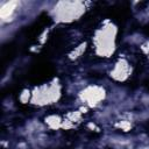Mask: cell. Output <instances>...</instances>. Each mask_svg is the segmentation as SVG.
Instances as JSON below:
<instances>
[{"label": "cell", "instance_id": "6da1fadb", "mask_svg": "<svg viewBox=\"0 0 149 149\" xmlns=\"http://www.w3.org/2000/svg\"><path fill=\"white\" fill-rule=\"evenodd\" d=\"M118 27L114 22L106 20L101 26L94 31L92 44L97 56L101 58H109L114 55L116 50V38H118Z\"/></svg>", "mask_w": 149, "mask_h": 149}, {"label": "cell", "instance_id": "7a4b0ae2", "mask_svg": "<svg viewBox=\"0 0 149 149\" xmlns=\"http://www.w3.org/2000/svg\"><path fill=\"white\" fill-rule=\"evenodd\" d=\"M86 10L83 1H59L51 9L52 19L57 23H71L79 20Z\"/></svg>", "mask_w": 149, "mask_h": 149}, {"label": "cell", "instance_id": "3957f363", "mask_svg": "<svg viewBox=\"0 0 149 149\" xmlns=\"http://www.w3.org/2000/svg\"><path fill=\"white\" fill-rule=\"evenodd\" d=\"M62 95V87L57 79H52L51 81L36 86L31 91L30 104L36 106H45L51 105L58 101Z\"/></svg>", "mask_w": 149, "mask_h": 149}, {"label": "cell", "instance_id": "277c9868", "mask_svg": "<svg viewBox=\"0 0 149 149\" xmlns=\"http://www.w3.org/2000/svg\"><path fill=\"white\" fill-rule=\"evenodd\" d=\"M79 98L86 106L94 107L105 100L106 91L99 85H88L79 92Z\"/></svg>", "mask_w": 149, "mask_h": 149}, {"label": "cell", "instance_id": "5b68a950", "mask_svg": "<svg viewBox=\"0 0 149 149\" xmlns=\"http://www.w3.org/2000/svg\"><path fill=\"white\" fill-rule=\"evenodd\" d=\"M132 73V66L126 58H119L111 69L109 76L115 81H125Z\"/></svg>", "mask_w": 149, "mask_h": 149}, {"label": "cell", "instance_id": "8992f818", "mask_svg": "<svg viewBox=\"0 0 149 149\" xmlns=\"http://www.w3.org/2000/svg\"><path fill=\"white\" fill-rule=\"evenodd\" d=\"M19 7V2L17 1H7L3 2L1 5L0 8V17L2 21L8 22L9 20H12L16 13V9Z\"/></svg>", "mask_w": 149, "mask_h": 149}, {"label": "cell", "instance_id": "52a82bcc", "mask_svg": "<svg viewBox=\"0 0 149 149\" xmlns=\"http://www.w3.org/2000/svg\"><path fill=\"white\" fill-rule=\"evenodd\" d=\"M63 121H64V119H62L59 115H55V114L49 115V116L45 118V123L52 129L62 128L63 127Z\"/></svg>", "mask_w": 149, "mask_h": 149}, {"label": "cell", "instance_id": "ba28073f", "mask_svg": "<svg viewBox=\"0 0 149 149\" xmlns=\"http://www.w3.org/2000/svg\"><path fill=\"white\" fill-rule=\"evenodd\" d=\"M86 43H81V44H79L78 47H76L70 54H69V58L71 59V61H74V59H77V58H79L84 52H85V50H86Z\"/></svg>", "mask_w": 149, "mask_h": 149}, {"label": "cell", "instance_id": "9c48e42d", "mask_svg": "<svg viewBox=\"0 0 149 149\" xmlns=\"http://www.w3.org/2000/svg\"><path fill=\"white\" fill-rule=\"evenodd\" d=\"M19 99H20V101H21L22 104L30 102V99H31V91H30V90H23V91L20 93Z\"/></svg>", "mask_w": 149, "mask_h": 149}]
</instances>
